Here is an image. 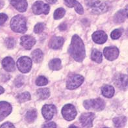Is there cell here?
I'll use <instances>...</instances> for the list:
<instances>
[{
  "label": "cell",
  "instance_id": "ab89813d",
  "mask_svg": "<svg viewBox=\"0 0 128 128\" xmlns=\"http://www.w3.org/2000/svg\"><path fill=\"white\" fill-rule=\"evenodd\" d=\"M96 2V0H86V3L88 6H91L93 5V3Z\"/></svg>",
  "mask_w": 128,
  "mask_h": 128
},
{
  "label": "cell",
  "instance_id": "8d00e7d4",
  "mask_svg": "<svg viewBox=\"0 0 128 128\" xmlns=\"http://www.w3.org/2000/svg\"><path fill=\"white\" fill-rule=\"evenodd\" d=\"M43 128H57V125L55 122H50V123H46L44 125L42 126Z\"/></svg>",
  "mask_w": 128,
  "mask_h": 128
},
{
  "label": "cell",
  "instance_id": "7c38bea8",
  "mask_svg": "<svg viewBox=\"0 0 128 128\" xmlns=\"http://www.w3.org/2000/svg\"><path fill=\"white\" fill-rule=\"evenodd\" d=\"M12 108L10 104L6 102H0V121H2L11 113Z\"/></svg>",
  "mask_w": 128,
  "mask_h": 128
},
{
  "label": "cell",
  "instance_id": "603a6c76",
  "mask_svg": "<svg viewBox=\"0 0 128 128\" xmlns=\"http://www.w3.org/2000/svg\"><path fill=\"white\" fill-rule=\"evenodd\" d=\"M36 94L40 99L46 100L50 96V91L48 88H40L36 91Z\"/></svg>",
  "mask_w": 128,
  "mask_h": 128
},
{
  "label": "cell",
  "instance_id": "9c48e42d",
  "mask_svg": "<svg viewBox=\"0 0 128 128\" xmlns=\"http://www.w3.org/2000/svg\"><path fill=\"white\" fill-rule=\"evenodd\" d=\"M95 118V114L92 112L83 113L80 117V122L84 128H91L92 127L93 120Z\"/></svg>",
  "mask_w": 128,
  "mask_h": 128
},
{
  "label": "cell",
  "instance_id": "b9f144b4",
  "mask_svg": "<svg viewBox=\"0 0 128 128\" xmlns=\"http://www.w3.org/2000/svg\"><path fill=\"white\" fill-rule=\"evenodd\" d=\"M4 92H5V90H4V88H3L2 87V86H0V94H3V93Z\"/></svg>",
  "mask_w": 128,
  "mask_h": 128
},
{
  "label": "cell",
  "instance_id": "d4e9b609",
  "mask_svg": "<svg viewBox=\"0 0 128 128\" xmlns=\"http://www.w3.org/2000/svg\"><path fill=\"white\" fill-rule=\"evenodd\" d=\"M37 117V112L36 110L33 109L28 111L26 115V120L28 123H32L36 120Z\"/></svg>",
  "mask_w": 128,
  "mask_h": 128
},
{
  "label": "cell",
  "instance_id": "52a82bcc",
  "mask_svg": "<svg viewBox=\"0 0 128 128\" xmlns=\"http://www.w3.org/2000/svg\"><path fill=\"white\" fill-rule=\"evenodd\" d=\"M84 81V78L80 75H74L69 78L67 81L66 87L69 90H74L80 87L83 84Z\"/></svg>",
  "mask_w": 128,
  "mask_h": 128
},
{
  "label": "cell",
  "instance_id": "83f0119b",
  "mask_svg": "<svg viewBox=\"0 0 128 128\" xmlns=\"http://www.w3.org/2000/svg\"><path fill=\"white\" fill-rule=\"evenodd\" d=\"M65 13H66V11L63 8H57L54 12V19L56 20L61 19L64 16Z\"/></svg>",
  "mask_w": 128,
  "mask_h": 128
},
{
  "label": "cell",
  "instance_id": "3957f363",
  "mask_svg": "<svg viewBox=\"0 0 128 128\" xmlns=\"http://www.w3.org/2000/svg\"><path fill=\"white\" fill-rule=\"evenodd\" d=\"M85 109L87 110H93L96 111H102L106 107V104L103 100L97 98L94 100H88L83 104Z\"/></svg>",
  "mask_w": 128,
  "mask_h": 128
},
{
  "label": "cell",
  "instance_id": "277c9868",
  "mask_svg": "<svg viewBox=\"0 0 128 128\" xmlns=\"http://www.w3.org/2000/svg\"><path fill=\"white\" fill-rule=\"evenodd\" d=\"M17 66L22 73H28L32 68V60L28 57H20L17 61Z\"/></svg>",
  "mask_w": 128,
  "mask_h": 128
},
{
  "label": "cell",
  "instance_id": "f546056e",
  "mask_svg": "<svg viewBox=\"0 0 128 128\" xmlns=\"http://www.w3.org/2000/svg\"><path fill=\"white\" fill-rule=\"evenodd\" d=\"M122 29H115V30H114L112 32H111V38H112L113 40H117V39H118L121 36L122 34Z\"/></svg>",
  "mask_w": 128,
  "mask_h": 128
},
{
  "label": "cell",
  "instance_id": "836d02e7",
  "mask_svg": "<svg viewBox=\"0 0 128 128\" xmlns=\"http://www.w3.org/2000/svg\"><path fill=\"white\" fill-rule=\"evenodd\" d=\"M15 85L16 86V87L20 88L24 84V78H23V76H20L19 77L16 78V80H15Z\"/></svg>",
  "mask_w": 128,
  "mask_h": 128
},
{
  "label": "cell",
  "instance_id": "7402d4cb",
  "mask_svg": "<svg viewBox=\"0 0 128 128\" xmlns=\"http://www.w3.org/2000/svg\"><path fill=\"white\" fill-rule=\"evenodd\" d=\"M31 57H32V60L36 62V63H38L40 62L43 59L44 57V54L42 53V51L40 50H36L33 51L31 54Z\"/></svg>",
  "mask_w": 128,
  "mask_h": 128
},
{
  "label": "cell",
  "instance_id": "d590c367",
  "mask_svg": "<svg viewBox=\"0 0 128 128\" xmlns=\"http://www.w3.org/2000/svg\"><path fill=\"white\" fill-rule=\"evenodd\" d=\"M64 2L67 6L70 7V8H72L74 6L76 0H64Z\"/></svg>",
  "mask_w": 128,
  "mask_h": 128
},
{
  "label": "cell",
  "instance_id": "f1b7e54d",
  "mask_svg": "<svg viewBox=\"0 0 128 128\" xmlns=\"http://www.w3.org/2000/svg\"><path fill=\"white\" fill-rule=\"evenodd\" d=\"M48 83V80L46 77L44 76H39L36 80V84L39 86H45Z\"/></svg>",
  "mask_w": 128,
  "mask_h": 128
},
{
  "label": "cell",
  "instance_id": "f35d334b",
  "mask_svg": "<svg viewBox=\"0 0 128 128\" xmlns=\"http://www.w3.org/2000/svg\"><path fill=\"white\" fill-rule=\"evenodd\" d=\"M58 28H59V29H60V31H66L67 29V26L66 24H62L60 25V26L58 27Z\"/></svg>",
  "mask_w": 128,
  "mask_h": 128
},
{
  "label": "cell",
  "instance_id": "30bf717a",
  "mask_svg": "<svg viewBox=\"0 0 128 128\" xmlns=\"http://www.w3.org/2000/svg\"><path fill=\"white\" fill-rule=\"evenodd\" d=\"M42 112L46 120H50L57 113V109L54 105H46L42 108Z\"/></svg>",
  "mask_w": 128,
  "mask_h": 128
},
{
  "label": "cell",
  "instance_id": "484cf974",
  "mask_svg": "<svg viewBox=\"0 0 128 128\" xmlns=\"http://www.w3.org/2000/svg\"><path fill=\"white\" fill-rule=\"evenodd\" d=\"M114 124L116 128H122L124 127L127 122V118L125 116L117 117L113 120Z\"/></svg>",
  "mask_w": 128,
  "mask_h": 128
},
{
  "label": "cell",
  "instance_id": "1f68e13d",
  "mask_svg": "<svg viewBox=\"0 0 128 128\" xmlns=\"http://www.w3.org/2000/svg\"><path fill=\"white\" fill-rule=\"evenodd\" d=\"M15 44H16L15 40L13 38H8L5 40V45H6V47L9 49L13 48L14 47Z\"/></svg>",
  "mask_w": 128,
  "mask_h": 128
},
{
  "label": "cell",
  "instance_id": "7bdbcfd3",
  "mask_svg": "<svg viewBox=\"0 0 128 128\" xmlns=\"http://www.w3.org/2000/svg\"><path fill=\"white\" fill-rule=\"evenodd\" d=\"M2 5H3V4H2V0H0V8H2Z\"/></svg>",
  "mask_w": 128,
  "mask_h": 128
},
{
  "label": "cell",
  "instance_id": "4fadbf2b",
  "mask_svg": "<svg viewBox=\"0 0 128 128\" xmlns=\"http://www.w3.org/2000/svg\"><path fill=\"white\" fill-rule=\"evenodd\" d=\"M114 84L120 89L126 90L128 88V76L124 74L117 75L114 79Z\"/></svg>",
  "mask_w": 128,
  "mask_h": 128
},
{
  "label": "cell",
  "instance_id": "d6a6232c",
  "mask_svg": "<svg viewBox=\"0 0 128 128\" xmlns=\"http://www.w3.org/2000/svg\"><path fill=\"white\" fill-rule=\"evenodd\" d=\"M74 7L75 8L76 11L78 14H83V13H84V10H83L82 5H81L79 2H78L76 1Z\"/></svg>",
  "mask_w": 128,
  "mask_h": 128
},
{
  "label": "cell",
  "instance_id": "4dcf8cb0",
  "mask_svg": "<svg viewBox=\"0 0 128 128\" xmlns=\"http://www.w3.org/2000/svg\"><path fill=\"white\" fill-rule=\"evenodd\" d=\"M45 28V24L43 23H39L36 25L34 28V31L36 34H40L44 30Z\"/></svg>",
  "mask_w": 128,
  "mask_h": 128
},
{
  "label": "cell",
  "instance_id": "6da1fadb",
  "mask_svg": "<svg viewBox=\"0 0 128 128\" xmlns=\"http://www.w3.org/2000/svg\"><path fill=\"white\" fill-rule=\"evenodd\" d=\"M68 53L75 60L82 62L85 58L86 52L83 40L78 35H74L68 48Z\"/></svg>",
  "mask_w": 128,
  "mask_h": 128
},
{
  "label": "cell",
  "instance_id": "2e32d148",
  "mask_svg": "<svg viewBox=\"0 0 128 128\" xmlns=\"http://www.w3.org/2000/svg\"><path fill=\"white\" fill-rule=\"evenodd\" d=\"M92 40L96 44H104L107 40V35L106 32L103 31H96L93 33Z\"/></svg>",
  "mask_w": 128,
  "mask_h": 128
},
{
  "label": "cell",
  "instance_id": "44dd1931",
  "mask_svg": "<svg viewBox=\"0 0 128 128\" xmlns=\"http://www.w3.org/2000/svg\"><path fill=\"white\" fill-rule=\"evenodd\" d=\"M49 67L53 71H58L62 68L61 60L59 58H54L49 62Z\"/></svg>",
  "mask_w": 128,
  "mask_h": 128
},
{
  "label": "cell",
  "instance_id": "d6986e66",
  "mask_svg": "<svg viewBox=\"0 0 128 128\" xmlns=\"http://www.w3.org/2000/svg\"><path fill=\"white\" fill-rule=\"evenodd\" d=\"M128 18V8L121 10L116 14L114 16V22L116 24L124 22Z\"/></svg>",
  "mask_w": 128,
  "mask_h": 128
},
{
  "label": "cell",
  "instance_id": "5b68a950",
  "mask_svg": "<svg viewBox=\"0 0 128 128\" xmlns=\"http://www.w3.org/2000/svg\"><path fill=\"white\" fill-rule=\"evenodd\" d=\"M62 114L64 118L68 121L74 120L77 116V110L76 107L71 104H67L62 109Z\"/></svg>",
  "mask_w": 128,
  "mask_h": 128
},
{
  "label": "cell",
  "instance_id": "ffe728a7",
  "mask_svg": "<svg viewBox=\"0 0 128 128\" xmlns=\"http://www.w3.org/2000/svg\"><path fill=\"white\" fill-rule=\"evenodd\" d=\"M102 93L103 96L107 98H111L114 94V88L110 85H104L102 88Z\"/></svg>",
  "mask_w": 128,
  "mask_h": 128
},
{
  "label": "cell",
  "instance_id": "7a4b0ae2",
  "mask_svg": "<svg viewBox=\"0 0 128 128\" xmlns=\"http://www.w3.org/2000/svg\"><path fill=\"white\" fill-rule=\"evenodd\" d=\"M10 27L12 31L16 32L24 33L28 30L27 20L24 16L18 15L14 16L10 22Z\"/></svg>",
  "mask_w": 128,
  "mask_h": 128
},
{
  "label": "cell",
  "instance_id": "8fae6325",
  "mask_svg": "<svg viewBox=\"0 0 128 128\" xmlns=\"http://www.w3.org/2000/svg\"><path fill=\"white\" fill-rule=\"evenodd\" d=\"M104 54L107 60L113 61L118 57L119 50L116 47H107L104 49Z\"/></svg>",
  "mask_w": 128,
  "mask_h": 128
},
{
  "label": "cell",
  "instance_id": "8992f818",
  "mask_svg": "<svg viewBox=\"0 0 128 128\" xmlns=\"http://www.w3.org/2000/svg\"><path fill=\"white\" fill-rule=\"evenodd\" d=\"M50 5L46 4L41 1H38L32 5V12L34 14L39 15L41 14L47 15L50 12Z\"/></svg>",
  "mask_w": 128,
  "mask_h": 128
},
{
  "label": "cell",
  "instance_id": "9a60e30c",
  "mask_svg": "<svg viewBox=\"0 0 128 128\" xmlns=\"http://www.w3.org/2000/svg\"><path fill=\"white\" fill-rule=\"evenodd\" d=\"M10 3L17 10L24 12L28 9V2L26 0H9Z\"/></svg>",
  "mask_w": 128,
  "mask_h": 128
},
{
  "label": "cell",
  "instance_id": "74e56055",
  "mask_svg": "<svg viewBox=\"0 0 128 128\" xmlns=\"http://www.w3.org/2000/svg\"><path fill=\"white\" fill-rule=\"evenodd\" d=\"M1 128H14V126L10 122H6V123L3 124L2 126H1Z\"/></svg>",
  "mask_w": 128,
  "mask_h": 128
},
{
  "label": "cell",
  "instance_id": "60d3db41",
  "mask_svg": "<svg viewBox=\"0 0 128 128\" xmlns=\"http://www.w3.org/2000/svg\"><path fill=\"white\" fill-rule=\"evenodd\" d=\"M46 2H48V3H52V4H54V3H55L56 2H57V0H46Z\"/></svg>",
  "mask_w": 128,
  "mask_h": 128
},
{
  "label": "cell",
  "instance_id": "e0dca14e",
  "mask_svg": "<svg viewBox=\"0 0 128 128\" xmlns=\"http://www.w3.org/2000/svg\"><path fill=\"white\" fill-rule=\"evenodd\" d=\"M64 40L63 38L54 36L49 42V46L53 50H58L62 46Z\"/></svg>",
  "mask_w": 128,
  "mask_h": 128
},
{
  "label": "cell",
  "instance_id": "e575fe53",
  "mask_svg": "<svg viewBox=\"0 0 128 128\" xmlns=\"http://www.w3.org/2000/svg\"><path fill=\"white\" fill-rule=\"evenodd\" d=\"M7 20H8L7 15H6L5 14H3V13L0 14V26H2L3 24H4Z\"/></svg>",
  "mask_w": 128,
  "mask_h": 128
},
{
  "label": "cell",
  "instance_id": "5bb4252c",
  "mask_svg": "<svg viewBox=\"0 0 128 128\" xmlns=\"http://www.w3.org/2000/svg\"><path fill=\"white\" fill-rule=\"evenodd\" d=\"M36 43V40L30 35L23 36L21 38V45L26 50H31Z\"/></svg>",
  "mask_w": 128,
  "mask_h": 128
},
{
  "label": "cell",
  "instance_id": "ac0fdd59",
  "mask_svg": "<svg viewBox=\"0 0 128 128\" xmlns=\"http://www.w3.org/2000/svg\"><path fill=\"white\" fill-rule=\"evenodd\" d=\"M2 65L3 68L6 72H11L14 71L15 70V62L13 58L10 57H7L5 58L2 61Z\"/></svg>",
  "mask_w": 128,
  "mask_h": 128
},
{
  "label": "cell",
  "instance_id": "cb8c5ba5",
  "mask_svg": "<svg viewBox=\"0 0 128 128\" xmlns=\"http://www.w3.org/2000/svg\"><path fill=\"white\" fill-rule=\"evenodd\" d=\"M91 58L93 61L96 62L97 63H101L103 59L102 54L97 50H94L91 54Z\"/></svg>",
  "mask_w": 128,
  "mask_h": 128
},
{
  "label": "cell",
  "instance_id": "ba28073f",
  "mask_svg": "<svg viewBox=\"0 0 128 128\" xmlns=\"http://www.w3.org/2000/svg\"><path fill=\"white\" fill-rule=\"evenodd\" d=\"M90 7L92 9V12L96 14H101L105 13L109 10V5L106 2L100 1H96Z\"/></svg>",
  "mask_w": 128,
  "mask_h": 128
},
{
  "label": "cell",
  "instance_id": "4316f807",
  "mask_svg": "<svg viewBox=\"0 0 128 128\" xmlns=\"http://www.w3.org/2000/svg\"><path fill=\"white\" fill-rule=\"evenodd\" d=\"M17 100L20 103H25L31 100V95L28 92H23L17 96Z\"/></svg>",
  "mask_w": 128,
  "mask_h": 128
}]
</instances>
